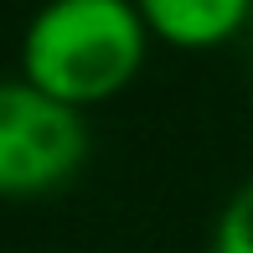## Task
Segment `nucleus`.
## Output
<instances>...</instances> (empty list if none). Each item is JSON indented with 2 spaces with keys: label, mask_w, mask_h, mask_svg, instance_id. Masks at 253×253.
I'll return each instance as SVG.
<instances>
[{
  "label": "nucleus",
  "mask_w": 253,
  "mask_h": 253,
  "mask_svg": "<svg viewBox=\"0 0 253 253\" xmlns=\"http://www.w3.org/2000/svg\"><path fill=\"white\" fill-rule=\"evenodd\" d=\"M150 47L134 0H42L21 31V78L88 114L145 73Z\"/></svg>",
  "instance_id": "nucleus-1"
},
{
  "label": "nucleus",
  "mask_w": 253,
  "mask_h": 253,
  "mask_svg": "<svg viewBox=\"0 0 253 253\" xmlns=\"http://www.w3.org/2000/svg\"><path fill=\"white\" fill-rule=\"evenodd\" d=\"M88 114L26 78H0V202H42L88 166Z\"/></svg>",
  "instance_id": "nucleus-2"
},
{
  "label": "nucleus",
  "mask_w": 253,
  "mask_h": 253,
  "mask_svg": "<svg viewBox=\"0 0 253 253\" xmlns=\"http://www.w3.org/2000/svg\"><path fill=\"white\" fill-rule=\"evenodd\" d=\"M134 10L155 42L176 52H212L248 26L253 0H134Z\"/></svg>",
  "instance_id": "nucleus-3"
},
{
  "label": "nucleus",
  "mask_w": 253,
  "mask_h": 253,
  "mask_svg": "<svg viewBox=\"0 0 253 253\" xmlns=\"http://www.w3.org/2000/svg\"><path fill=\"white\" fill-rule=\"evenodd\" d=\"M212 253H253V176L222 202L212 227Z\"/></svg>",
  "instance_id": "nucleus-4"
},
{
  "label": "nucleus",
  "mask_w": 253,
  "mask_h": 253,
  "mask_svg": "<svg viewBox=\"0 0 253 253\" xmlns=\"http://www.w3.org/2000/svg\"><path fill=\"white\" fill-rule=\"evenodd\" d=\"M248 114H253V88H248Z\"/></svg>",
  "instance_id": "nucleus-5"
}]
</instances>
